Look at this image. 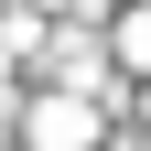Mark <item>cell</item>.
<instances>
[{
	"mask_svg": "<svg viewBox=\"0 0 151 151\" xmlns=\"http://www.w3.org/2000/svg\"><path fill=\"white\" fill-rule=\"evenodd\" d=\"M86 140H97V119H86V108H65V97L32 108V151H86Z\"/></svg>",
	"mask_w": 151,
	"mask_h": 151,
	"instance_id": "6da1fadb",
	"label": "cell"
},
{
	"mask_svg": "<svg viewBox=\"0 0 151 151\" xmlns=\"http://www.w3.org/2000/svg\"><path fill=\"white\" fill-rule=\"evenodd\" d=\"M119 54H129V65H151V22H129V32H119Z\"/></svg>",
	"mask_w": 151,
	"mask_h": 151,
	"instance_id": "7a4b0ae2",
	"label": "cell"
}]
</instances>
